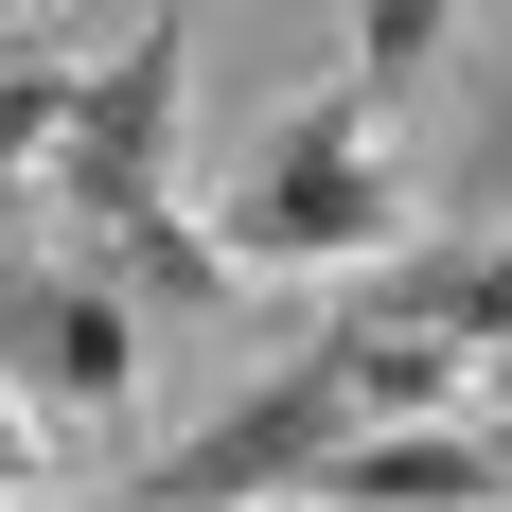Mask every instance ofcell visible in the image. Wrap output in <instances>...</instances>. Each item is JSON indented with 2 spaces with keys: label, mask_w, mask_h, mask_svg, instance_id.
Instances as JSON below:
<instances>
[{
  "label": "cell",
  "mask_w": 512,
  "mask_h": 512,
  "mask_svg": "<svg viewBox=\"0 0 512 512\" xmlns=\"http://www.w3.org/2000/svg\"><path fill=\"white\" fill-rule=\"evenodd\" d=\"M442 36H460L442 0L354 18V71H336V89H301L248 159H230V195L195 212L230 283H371V265L407 248V142H389V124L424 106Z\"/></svg>",
  "instance_id": "obj_1"
},
{
  "label": "cell",
  "mask_w": 512,
  "mask_h": 512,
  "mask_svg": "<svg viewBox=\"0 0 512 512\" xmlns=\"http://www.w3.org/2000/svg\"><path fill=\"white\" fill-rule=\"evenodd\" d=\"M177 106H195V18H142V36H106L89 106L53 142V230H71V265H106L142 301V336L230 301V265H212L195 195H177Z\"/></svg>",
  "instance_id": "obj_2"
},
{
  "label": "cell",
  "mask_w": 512,
  "mask_h": 512,
  "mask_svg": "<svg viewBox=\"0 0 512 512\" xmlns=\"http://www.w3.org/2000/svg\"><path fill=\"white\" fill-rule=\"evenodd\" d=\"M0 407L53 460H124V424H142V301L71 248L0 265Z\"/></svg>",
  "instance_id": "obj_3"
},
{
  "label": "cell",
  "mask_w": 512,
  "mask_h": 512,
  "mask_svg": "<svg viewBox=\"0 0 512 512\" xmlns=\"http://www.w3.org/2000/svg\"><path fill=\"white\" fill-rule=\"evenodd\" d=\"M301 512H512V460L495 424H407V442H354Z\"/></svg>",
  "instance_id": "obj_4"
},
{
  "label": "cell",
  "mask_w": 512,
  "mask_h": 512,
  "mask_svg": "<svg viewBox=\"0 0 512 512\" xmlns=\"http://www.w3.org/2000/svg\"><path fill=\"white\" fill-rule=\"evenodd\" d=\"M53 53H89V36H71V18H0V89H18V71H53Z\"/></svg>",
  "instance_id": "obj_5"
},
{
  "label": "cell",
  "mask_w": 512,
  "mask_h": 512,
  "mask_svg": "<svg viewBox=\"0 0 512 512\" xmlns=\"http://www.w3.org/2000/svg\"><path fill=\"white\" fill-rule=\"evenodd\" d=\"M495 460H512V424H495Z\"/></svg>",
  "instance_id": "obj_6"
},
{
  "label": "cell",
  "mask_w": 512,
  "mask_h": 512,
  "mask_svg": "<svg viewBox=\"0 0 512 512\" xmlns=\"http://www.w3.org/2000/svg\"><path fill=\"white\" fill-rule=\"evenodd\" d=\"M495 424H512V389H495Z\"/></svg>",
  "instance_id": "obj_7"
}]
</instances>
